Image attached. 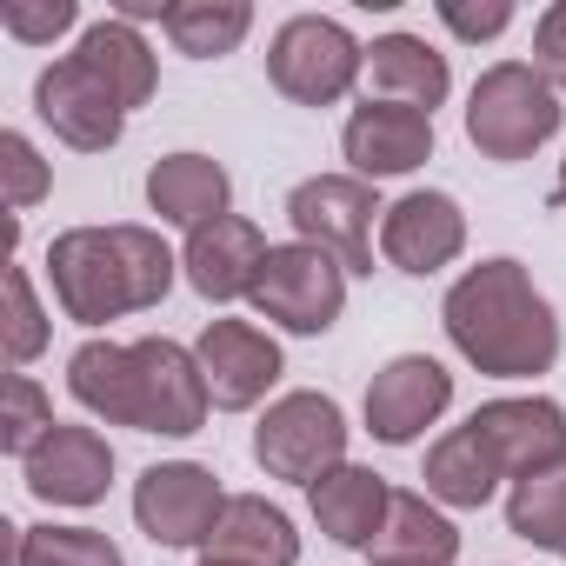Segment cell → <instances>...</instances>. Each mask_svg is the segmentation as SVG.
I'll return each mask as SVG.
<instances>
[{
    "label": "cell",
    "instance_id": "cell-1",
    "mask_svg": "<svg viewBox=\"0 0 566 566\" xmlns=\"http://www.w3.org/2000/svg\"><path fill=\"white\" fill-rule=\"evenodd\" d=\"M67 387L87 413L114 420V427H140V433H167V440H187L207 427V374L187 347L174 340H134V347H114V340H87L74 360H67Z\"/></svg>",
    "mask_w": 566,
    "mask_h": 566
},
{
    "label": "cell",
    "instance_id": "cell-2",
    "mask_svg": "<svg viewBox=\"0 0 566 566\" xmlns=\"http://www.w3.org/2000/svg\"><path fill=\"white\" fill-rule=\"evenodd\" d=\"M447 340L493 380H533L559 360V321L520 260H480L447 287Z\"/></svg>",
    "mask_w": 566,
    "mask_h": 566
},
{
    "label": "cell",
    "instance_id": "cell-3",
    "mask_svg": "<svg viewBox=\"0 0 566 566\" xmlns=\"http://www.w3.org/2000/svg\"><path fill=\"white\" fill-rule=\"evenodd\" d=\"M48 280L67 321L101 327L140 307H160L174 287V253L154 227H67L48 247Z\"/></svg>",
    "mask_w": 566,
    "mask_h": 566
},
{
    "label": "cell",
    "instance_id": "cell-4",
    "mask_svg": "<svg viewBox=\"0 0 566 566\" xmlns=\"http://www.w3.org/2000/svg\"><path fill=\"white\" fill-rule=\"evenodd\" d=\"M559 94L546 87L539 67L526 61H500L473 81V101H467V140L486 154V160H526L533 147H546L559 134Z\"/></svg>",
    "mask_w": 566,
    "mask_h": 566
},
{
    "label": "cell",
    "instance_id": "cell-5",
    "mask_svg": "<svg viewBox=\"0 0 566 566\" xmlns=\"http://www.w3.org/2000/svg\"><path fill=\"white\" fill-rule=\"evenodd\" d=\"M253 460L273 480L321 486L334 467H347V413L327 394H287L273 400L266 420L253 427Z\"/></svg>",
    "mask_w": 566,
    "mask_h": 566
},
{
    "label": "cell",
    "instance_id": "cell-6",
    "mask_svg": "<svg viewBox=\"0 0 566 566\" xmlns=\"http://www.w3.org/2000/svg\"><path fill=\"white\" fill-rule=\"evenodd\" d=\"M360 41L340 28V21H327V14H294L287 28L273 34V48H266V74H273V87L287 94V101H301V107H334V101H347V87L360 81Z\"/></svg>",
    "mask_w": 566,
    "mask_h": 566
},
{
    "label": "cell",
    "instance_id": "cell-7",
    "mask_svg": "<svg viewBox=\"0 0 566 566\" xmlns=\"http://www.w3.org/2000/svg\"><path fill=\"white\" fill-rule=\"evenodd\" d=\"M374 213H387L374 200V180L360 174H314L287 193V220L307 247L334 253L347 273H374Z\"/></svg>",
    "mask_w": 566,
    "mask_h": 566
},
{
    "label": "cell",
    "instance_id": "cell-8",
    "mask_svg": "<svg viewBox=\"0 0 566 566\" xmlns=\"http://www.w3.org/2000/svg\"><path fill=\"white\" fill-rule=\"evenodd\" d=\"M253 307L266 321H280L287 334H327L347 307V266L307 240L294 247H273L266 253V273H260V287H253Z\"/></svg>",
    "mask_w": 566,
    "mask_h": 566
},
{
    "label": "cell",
    "instance_id": "cell-9",
    "mask_svg": "<svg viewBox=\"0 0 566 566\" xmlns=\"http://www.w3.org/2000/svg\"><path fill=\"white\" fill-rule=\"evenodd\" d=\"M227 513V493L207 467L193 460H167V467H147L140 486H134V520L154 546H207L213 526Z\"/></svg>",
    "mask_w": 566,
    "mask_h": 566
},
{
    "label": "cell",
    "instance_id": "cell-10",
    "mask_svg": "<svg viewBox=\"0 0 566 566\" xmlns=\"http://www.w3.org/2000/svg\"><path fill=\"white\" fill-rule=\"evenodd\" d=\"M34 114H41L67 147H81V154H107V147L120 140V127H127V107L94 81V67H87L81 54L41 67V81H34Z\"/></svg>",
    "mask_w": 566,
    "mask_h": 566
},
{
    "label": "cell",
    "instance_id": "cell-11",
    "mask_svg": "<svg viewBox=\"0 0 566 566\" xmlns=\"http://www.w3.org/2000/svg\"><path fill=\"white\" fill-rule=\"evenodd\" d=\"M453 400V374L427 354H400L367 387V433L380 447H413Z\"/></svg>",
    "mask_w": 566,
    "mask_h": 566
},
{
    "label": "cell",
    "instance_id": "cell-12",
    "mask_svg": "<svg viewBox=\"0 0 566 566\" xmlns=\"http://www.w3.org/2000/svg\"><path fill=\"white\" fill-rule=\"evenodd\" d=\"M200 374H207V394L220 413H247L253 400H266V387L280 380V347L273 334L247 327V321H213L193 347Z\"/></svg>",
    "mask_w": 566,
    "mask_h": 566
},
{
    "label": "cell",
    "instance_id": "cell-13",
    "mask_svg": "<svg viewBox=\"0 0 566 566\" xmlns=\"http://www.w3.org/2000/svg\"><path fill=\"white\" fill-rule=\"evenodd\" d=\"M28 493L41 506H94L107 500V480H114V447L94 433V427H54L28 460Z\"/></svg>",
    "mask_w": 566,
    "mask_h": 566
},
{
    "label": "cell",
    "instance_id": "cell-14",
    "mask_svg": "<svg viewBox=\"0 0 566 566\" xmlns=\"http://www.w3.org/2000/svg\"><path fill=\"white\" fill-rule=\"evenodd\" d=\"M266 253H273V247L260 240V227H253V220L220 213V220H207V227H193V233H187L180 266H187V280H193V294H200V301H240V294H253V287H260Z\"/></svg>",
    "mask_w": 566,
    "mask_h": 566
},
{
    "label": "cell",
    "instance_id": "cell-15",
    "mask_svg": "<svg viewBox=\"0 0 566 566\" xmlns=\"http://www.w3.org/2000/svg\"><path fill=\"white\" fill-rule=\"evenodd\" d=\"M473 433L493 447L506 480H526V473H546L566 460V413L539 394L533 400H486L473 413Z\"/></svg>",
    "mask_w": 566,
    "mask_h": 566
},
{
    "label": "cell",
    "instance_id": "cell-16",
    "mask_svg": "<svg viewBox=\"0 0 566 566\" xmlns=\"http://www.w3.org/2000/svg\"><path fill=\"white\" fill-rule=\"evenodd\" d=\"M347 160L360 180H394V174H413L427 154H433V114L420 107H400V101H367L354 107L347 134H340Z\"/></svg>",
    "mask_w": 566,
    "mask_h": 566
},
{
    "label": "cell",
    "instance_id": "cell-17",
    "mask_svg": "<svg viewBox=\"0 0 566 566\" xmlns=\"http://www.w3.org/2000/svg\"><path fill=\"white\" fill-rule=\"evenodd\" d=\"M380 247L400 273H440L467 247V213L453 193H407L380 213Z\"/></svg>",
    "mask_w": 566,
    "mask_h": 566
},
{
    "label": "cell",
    "instance_id": "cell-18",
    "mask_svg": "<svg viewBox=\"0 0 566 566\" xmlns=\"http://www.w3.org/2000/svg\"><path fill=\"white\" fill-rule=\"evenodd\" d=\"M207 559H227V566H294L301 559V533L294 520L266 506L260 493H233L213 539H207Z\"/></svg>",
    "mask_w": 566,
    "mask_h": 566
},
{
    "label": "cell",
    "instance_id": "cell-19",
    "mask_svg": "<svg viewBox=\"0 0 566 566\" xmlns=\"http://www.w3.org/2000/svg\"><path fill=\"white\" fill-rule=\"evenodd\" d=\"M227 200H233V180H227V167L207 160V154H167V160H154V174H147V207H154L160 220L187 227V233L207 227V220H220Z\"/></svg>",
    "mask_w": 566,
    "mask_h": 566
},
{
    "label": "cell",
    "instance_id": "cell-20",
    "mask_svg": "<svg viewBox=\"0 0 566 566\" xmlns=\"http://www.w3.org/2000/svg\"><path fill=\"white\" fill-rule=\"evenodd\" d=\"M307 500H314V520H321L327 539H340V546H367V553H374L394 493H387V480H380L374 467H334L321 486H307Z\"/></svg>",
    "mask_w": 566,
    "mask_h": 566
},
{
    "label": "cell",
    "instance_id": "cell-21",
    "mask_svg": "<svg viewBox=\"0 0 566 566\" xmlns=\"http://www.w3.org/2000/svg\"><path fill=\"white\" fill-rule=\"evenodd\" d=\"M367 67H374V87H380L387 101L420 107V114H433V107L447 101V87H453L447 54H433L420 34H380V41L367 48Z\"/></svg>",
    "mask_w": 566,
    "mask_h": 566
},
{
    "label": "cell",
    "instance_id": "cell-22",
    "mask_svg": "<svg viewBox=\"0 0 566 566\" xmlns=\"http://www.w3.org/2000/svg\"><path fill=\"white\" fill-rule=\"evenodd\" d=\"M427 493L440 500V506H486L493 500V486L506 480L500 473V460H493V447L473 433V420L467 427H453L447 440H433V453H427Z\"/></svg>",
    "mask_w": 566,
    "mask_h": 566
},
{
    "label": "cell",
    "instance_id": "cell-23",
    "mask_svg": "<svg viewBox=\"0 0 566 566\" xmlns=\"http://www.w3.org/2000/svg\"><path fill=\"white\" fill-rule=\"evenodd\" d=\"M81 61L94 67V81L120 101V107H147L154 101V54H147V41L114 14V21H94L87 34H81Z\"/></svg>",
    "mask_w": 566,
    "mask_h": 566
},
{
    "label": "cell",
    "instance_id": "cell-24",
    "mask_svg": "<svg viewBox=\"0 0 566 566\" xmlns=\"http://www.w3.org/2000/svg\"><path fill=\"white\" fill-rule=\"evenodd\" d=\"M460 553V533L440 506H427V493H394L387 500V526L374 539V559H440L453 566Z\"/></svg>",
    "mask_w": 566,
    "mask_h": 566
},
{
    "label": "cell",
    "instance_id": "cell-25",
    "mask_svg": "<svg viewBox=\"0 0 566 566\" xmlns=\"http://www.w3.org/2000/svg\"><path fill=\"white\" fill-rule=\"evenodd\" d=\"M167 41L193 61H213V54H233L253 28V8L247 0H180V8H167Z\"/></svg>",
    "mask_w": 566,
    "mask_h": 566
},
{
    "label": "cell",
    "instance_id": "cell-26",
    "mask_svg": "<svg viewBox=\"0 0 566 566\" xmlns=\"http://www.w3.org/2000/svg\"><path fill=\"white\" fill-rule=\"evenodd\" d=\"M506 526L539 546V553H566V460L546 467V473H526L513 480L506 493Z\"/></svg>",
    "mask_w": 566,
    "mask_h": 566
},
{
    "label": "cell",
    "instance_id": "cell-27",
    "mask_svg": "<svg viewBox=\"0 0 566 566\" xmlns=\"http://www.w3.org/2000/svg\"><path fill=\"white\" fill-rule=\"evenodd\" d=\"M21 566H127L120 546L94 526H28Z\"/></svg>",
    "mask_w": 566,
    "mask_h": 566
},
{
    "label": "cell",
    "instance_id": "cell-28",
    "mask_svg": "<svg viewBox=\"0 0 566 566\" xmlns=\"http://www.w3.org/2000/svg\"><path fill=\"white\" fill-rule=\"evenodd\" d=\"M54 427H61V420H54V400H48L28 374H14V380H8V420H0V447H8L14 460H28Z\"/></svg>",
    "mask_w": 566,
    "mask_h": 566
},
{
    "label": "cell",
    "instance_id": "cell-29",
    "mask_svg": "<svg viewBox=\"0 0 566 566\" xmlns=\"http://www.w3.org/2000/svg\"><path fill=\"white\" fill-rule=\"evenodd\" d=\"M0 294H8V360H14V367H28V360L48 347V314H41V301H34L28 266H8Z\"/></svg>",
    "mask_w": 566,
    "mask_h": 566
},
{
    "label": "cell",
    "instance_id": "cell-30",
    "mask_svg": "<svg viewBox=\"0 0 566 566\" xmlns=\"http://www.w3.org/2000/svg\"><path fill=\"white\" fill-rule=\"evenodd\" d=\"M0 167H8V207H14V213L34 207V200L54 187V174H48V160L28 147V134H0Z\"/></svg>",
    "mask_w": 566,
    "mask_h": 566
},
{
    "label": "cell",
    "instance_id": "cell-31",
    "mask_svg": "<svg viewBox=\"0 0 566 566\" xmlns=\"http://www.w3.org/2000/svg\"><path fill=\"white\" fill-rule=\"evenodd\" d=\"M74 21H81V8H74V0H48V8L8 0V8H0V28H8L14 41H54V34H67Z\"/></svg>",
    "mask_w": 566,
    "mask_h": 566
},
{
    "label": "cell",
    "instance_id": "cell-32",
    "mask_svg": "<svg viewBox=\"0 0 566 566\" xmlns=\"http://www.w3.org/2000/svg\"><path fill=\"white\" fill-rule=\"evenodd\" d=\"M533 67L546 74V87H566V0H553L533 28Z\"/></svg>",
    "mask_w": 566,
    "mask_h": 566
},
{
    "label": "cell",
    "instance_id": "cell-33",
    "mask_svg": "<svg viewBox=\"0 0 566 566\" xmlns=\"http://www.w3.org/2000/svg\"><path fill=\"white\" fill-rule=\"evenodd\" d=\"M440 21L460 34V41H493L513 28V8L506 0H486V8H460V0H440Z\"/></svg>",
    "mask_w": 566,
    "mask_h": 566
},
{
    "label": "cell",
    "instance_id": "cell-34",
    "mask_svg": "<svg viewBox=\"0 0 566 566\" xmlns=\"http://www.w3.org/2000/svg\"><path fill=\"white\" fill-rule=\"evenodd\" d=\"M374 566H440V559H374Z\"/></svg>",
    "mask_w": 566,
    "mask_h": 566
},
{
    "label": "cell",
    "instance_id": "cell-35",
    "mask_svg": "<svg viewBox=\"0 0 566 566\" xmlns=\"http://www.w3.org/2000/svg\"><path fill=\"white\" fill-rule=\"evenodd\" d=\"M559 200H566V160H559Z\"/></svg>",
    "mask_w": 566,
    "mask_h": 566
},
{
    "label": "cell",
    "instance_id": "cell-36",
    "mask_svg": "<svg viewBox=\"0 0 566 566\" xmlns=\"http://www.w3.org/2000/svg\"><path fill=\"white\" fill-rule=\"evenodd\" d=\"M200 566H227V559H200Z\"/></svg>",
    "mask_w": 566,
    "mask_h": 566
}]
</instances>
